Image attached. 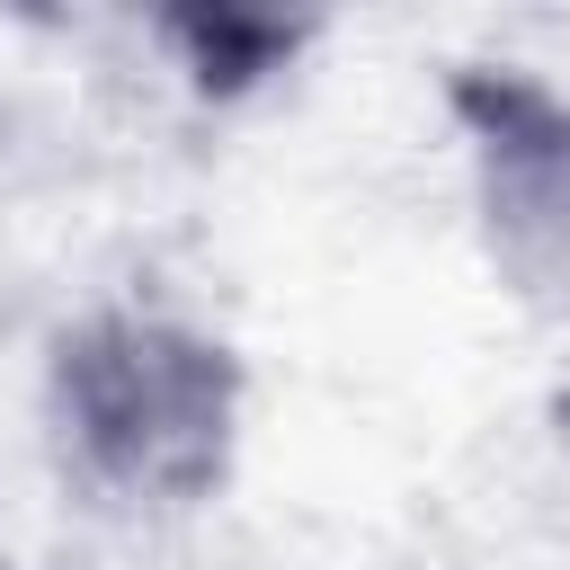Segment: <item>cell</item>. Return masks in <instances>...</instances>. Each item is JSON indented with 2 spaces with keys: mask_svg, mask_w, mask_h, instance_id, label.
Instances as JSON below:
<instances>
[{
  "mask_svg": "<svg viewBox=\"0 0 570 570\" xmlns=\"http://www.w3.org/2000/svg\"><path fill=\"white\" fill-rule=\"evenodd\" d=\"M178 36L196 45L187 53V71L196 80H258V71H285L294 62V45H303V27H276V18H178Z\"/></svg>",
  "mask_w": 570,
  "mask_h": 570,
  "instance_id": "3957f363",
  "label": "cell"
},
{
  "mask_svg": "<svg viewBox=\"0 0 570 570\" xmlns=\"http://www.w3.org/2000/svg\"><path fill=\"white\" fill-rule=\"evenodd\" d=\"M445 116L490 285L534 321H570V89L534 62H463Z\"/></svg>",
  "mask_w": 570,
  "mask_h": 570,
  "instance_id": "7a4b0ae2",
  "label": "cell"
},
{
  "mask_svg": "<svg viewBox=\"0 0 570 570\" xmlns=\"http://www.w3.org/2000/svg\"><path fill=\"white\" fill-rule=\"evenodd\" d=\"M0 570H27V561H0Z\"/></svg>",
  "mask_w": 570,
  "mask_h": 570,
  "instance_id": "277c9868",
  "label": "cell"
},
{
  "mask_svg": "<svg viewBox=\"0 0 570 570\" xmlns=\"http://www.w3.org/2000/svg\"><path fill=\"white\" fill-rule=\"evenodd\" d=\"M249 428V365L169 303H98L45 347V445L98 517H187L223 499Z\"/></svg>",
  "mask_w": 570,
  "mask_h": 570,
  "instance_id": "6da1fadb",
  "label": "cell"
}]
</instances>
